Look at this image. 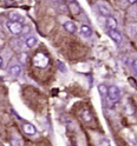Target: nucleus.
<instances>
[{
    "label": "nucleus",
    "instance_id": "obj_11",
    "mask_svg": "<svg viewBox=\"0 0 137 146\" xmlns=\"http://www.w3.org/2000/svg\"><path fill=\"white\" fill-rule=\"evenodd\" d=\"M82 118H83V120L85 123H90V121H92V114L90 113V111H88V110H84L83 112L80 113Z\"/></svg>",
    "mask_w": 137,
    "mask_h": 146
},
{
    "label": "nucleus",
    "instance_id": "obj_5",
    "mask_svg": "<svg viewBox=\"0 0 137 146\" xmlns=\"http://www.w3.org/2000/svg\"><path fill=\"white\" fill-rule=\"evenodd\" d=\"M23 130L26 134H30V135H33V134H35V132H37L35 127L32 124H29V123H25L23 125Z\"/></svg>",
    "mask_w": 137,
    "mask_h": 146
},
{
    "label": "nucleus",
    "instance_id": "obj_20",
    "mask_svg": "<svg viewBox=\"0 0 137 146\" xmlns=\"http://www.w3.org/2000/svg\"><path fill=\"white\" fill-rule=\"evenodd\" d=\"M132 68H134V71L137 73V59H135L134 62H132Z\"/></svg>",
    "mask_w": 137,
    "mask_h": 146
},
{
    "label": "nucleus",
    "instance_id": "obj_4",
    "mask_svg": "<svg viewBox=\"0 0 137 146\" xmlns=\"http://www.w3.org/2000/svg\"><path fill=\"white\" fill-rule=\"evenodd\" d=\"M108 34H109V36H110V38H111L116 44H120V42L122 41V35H121V33L118 32V31H116V30L109 31Z\"/></svg>",
    "mask_w": 137,
    "mask_h": 146
},
{
    "label": "nucleus",
    "instance_id": "obj_13",
    "mask_svg": "<svg viewBox=\"0 0 137 146\" xmlns=\"http://www.w3.org/2000/svg\"><path fill=\"white\" fill-rule=\"evenodd\" d=\"M64 27H65V30L70 33H74L76 32V25L72 23V21H66L65 24H64Z\"/></svg>",
    "mask_w": 137,
    "mask_h": 146
},
{
    "label": "nucleus",
    "instance_id": "obj_22",
    "mask_svg": "<svg viewBox=\"0 0 137 146\" xmlns=\"http://www.w3.org/2000/svg\"><path fill=\"white\" fill-rule=\"evenodd\" d=\"M3 44H4V42H3V40L0 39V47H3Z\"/></svg>",
    "mask_w": 137,
    "mask_h": 146
},
{
    "label": "nucleus",
    "instance_id": "obj_1",
    "mask_svg": "<svg viewBox=\"0 0 137 146\" xmlns=\"http://www.w3.org/2000/svg\"><path fill=\"white\" fill-rule=\"evenodd\" d=\"M33 65L38 68H45L49 65V58L43 53H37L33 58Z\"/></svg>",
    "mask_w": 137,
    "mask_h": 146
},
{
    "label": "nucleus",
    "instance_id": "obj_8",
    "mask_svg": "<svg viewBox=\"0 0 137 146\" xmlns=\"http://www.w3.org/2000/svg\"><path fill=\"white\" fill-rule=\"evenodd\" d=\"M10 21H13V23H19V24H23L24 23V18L23 17H20L18 13H15V12H11L10 13Z\"/></svg>",
    "mask_w": 137,
    "mask_h": 146
},
{
    "label": "nucleus",
    "instance_id": "obj_10",
    "mask_svg": "<svg viewBox=\"0 0 137 146\" xmlns=\"http://www.w3.org/2000/svg\"><path fill=\"white\" fill-rule=\"evenodd\" d=\"M69 7H70L71 12L74 13V14H79V13H80V7H79L78 3L71 1V3H69Z\"/></svg>",
    "mask_w": 137,
    "mask_h": 146
},
{
    "label": "nucleus",
    "instance_id": "obj_2",
    "mask_svg": "<svg viewBox=\"0 0 137 146\" xmlns=\"http://www.w3.org/2000/svg\"><path fill=\"white\" fill-rule=\"evenodd\" d=\"M108 98L111 102H118L121 98V91L117 86H110L108 90Z\"/></svg>",
    "mask_w": 137,
    "mask_h": 146
},
{
    "label": "nucleus",
    "instance_id": "obj_7",
    "mask_svg": "<svg viewBox=\"0 0 137 146\" xmlns=\"http://www.w3.org/2000/svg\"><path fill=\"white\" fill-rule=\"evenodd\" d=\"M10 74L13 76V77H17V76H19L20 74V72H21V67L20 65H18V64H14V65H11L10 67Z\"/></svg>",
    "mask_w": 137,
    "mask_h": 146
},
{
    "label": "nucleus",
    "instance_id": "obj_18",
    "mask_svg": "<svg viewBox=\"0 0 137 146\" xmlns=\"http://www.w3.org/2000/svg\"><path fill=\"white\" fill-rule=\"evenodd\" d=\"M19 60H20L23 64H25L26 60H27V54H26V53H21L20 57H19Z\"/></svg>",
    "mask_w": 137,
    "mask_h": 146
},
{
    "label": "nucleus",
    "instance_id": "obj_12",
    "mask_svg": "<svg viewBox=\"0 0 137 146\" xmlns=\"http://www.w3.org/2000/svg\"><path fill=\"white\" fill-rule=\"evenodd\" d=\"M80 33L85 35V36H90L91 34H92V31H91V27L88 26V25H83L80 27Z\"/></svg>",
    "mask_w": 137,
    "mask_h": 146
},
{
    "label": "nucleus",
    "instance_id": "obj_6",
    "mask_svg": "<svg viewBox=\"0 0 137 146\" xmlns=\"http://www.w3.org/2000/svg\"><path fill=\"white\" fill-rule=\"evenodd\" d=\"M106 27L109 29V31H112V30L117 29V21H116L115 18L108 17V19H106Z\"/></svg>",
    "mask_w": 137,
    "mask_h": 146
},
{
    "label": "nucleus",
    "instance_id": "obj_21",
    "mask_svg": "<svg viewBox=\"0 0 137 146\" xmlns=\"http://www.w3.org/2000/svg\"><path fill=\"white\" fill-rule=\"evenodd\" d=\"M1 65H3V58L0 57V66H1Z\"/></svg>",
    "mask_w": 137,
    "mask_h": 146
},
{
    "label": "nucleus",
    "instance_id": "obj_15",
    "mask_svg": "<svg viewBox=\"0 0 137 146\" xmlns=\"http://www.w3.org/2000/svg\"><path fill=\"white\" fill-rule=\"evenodd\" d=\"M108 90H109V87H106V85H99L98 86V91H99V93L102 96H106L108 94Z\"/></svg>",
    "mask_w": 137,
    "mask_h": 146
},
{
    "label": "nucleus",
    "instance_id": "obj_16",
    "mask_svg": "<svg viewBox=\"0 0 137 146\" xmlns=\"http://www.w3.org/2000/svg\"><path fill=\"white\" fill-rule=\"evenodd\" d=\"M31 32V27L30 26H27V25H25V26H23V30H21V35H27Z\"/></svg>",
    "mask_w": 137,
    "mask_h": 146
},
{
    "label": "nucleus",
    "instance_id": "obj_17",
    "mask_svg": "<svg viewBox=\"0 0 137 146\" xmlns=\"http://www.w3.org/2000/svg\"><path fill=\"white\" fill-rule=\"evenodd\" d=\"M11 145H12V146H21V141L18 139V138H12Z\"/></svg>",
    "mask_w": 137,
    "mask_h": 146
},
{
    "label": "nucleus",
    "instance_id": "obj_3",
    "mask_svg": "<svg viewBox=\"0 0 137 146\" xmlns=\"http://www.w3.org/2000/svg\"><path fill=\"white\" fill-rule=\"evenodd\" d=\"M7 29L12 34H20L21 30H23V26L19 23H13V21H8L7 23Z\"/></svg>",
    "mask_w": 137,
    "mask_h": 146
},
{
    "label": "nucleus",
    "instance_id": "obj_14",
    "mask_svg": "<svg viewBox=\"0 0 137 146\" xmlns=\"http://www.w3.org/2000/svg\"><path fill=\"white\" fill-rule=\"evenodd\" d=\"M26 45H27V47H34L35 45H37V38L35 36H30V38H27L26 39Z\"/></svg>",
    "mask_w": 137,
    "mask_h": 146
},
{
    "label": "nucleus",
    "instance_id": "obj_9",
    "mask_svg": "<svg viewBox=\"0 0 137 146\" xmlns=\"http://www.w3.org/2000/svg\"><path fill=\"white\" fill-rule=\"evenodd\" d=\"M98 8H99V12L102 13L103 15H108V17H110V8H109V6H106L105 4H98Z\"/></svg>",
    "mask_w": 137,
    "mask_h": 146
},
{
    "label": "nucleus",
    "instance_id": "obj_19",
    "mask_svg": "<svg viewBox=\"0 0 137 146\" xmlns=\"http://www.w3.org/2000/svg\"><path fill=\"white\" fill-rule=\"evenodd\" d=\"M99 146H110V143H109V140H102L99 143Z\"/></svg>",
    "mask_w": 137,
    "mask_h": 146
}]
</instances>
